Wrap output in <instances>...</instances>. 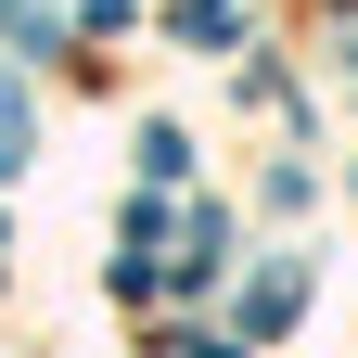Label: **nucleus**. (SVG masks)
Wrapping results in <instances>:
<instances>
[{
	"instance_id": "f257e3e1",
	"label": "nucleus",
	"mask_w": 358,
	"mask_h": 358,
	"mask_svg": "<svg viewBox=\"0 0 358 358\" xmlns=\"http://www.w3.org/2000/svg\"><path fill=\"white\" fill-rule=\"evenodd\" d=\"M294 307H307V268H256V294H243V320L268 333V320H294Z\"/></svg>"
},
{
	"instance_id": "f03ea898",
	"label": "nucleus",
	"mask_w": 358,
	"mask_h": 358,
	"mask_svg": "<svg viewBox=\"0 0 358 358\" xmlns=\"http://www.w3.org/2000/svg\"><path fill=\"white\" fill-rule=\"evenodd\" d=\"M0 26H13L26 52H38V38H52V0H0Z\"/></svg>"
}]
</instances>
